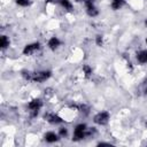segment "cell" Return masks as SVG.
<instances>
[{"label":"cell","mask_w":147,"mask_h":147,"mask_svg":"<svg viewBox=\"0 0 147 147\" xmlns=\"http://www.w3.org/2000/svg\"><path fill=\"white\" fill-rule=\"evenodd\" d=\"M44 138H45V140L47 142H55V141L59 140V136L56 133H54V132H47V133H45Z\"/></svg>","instance_id":"9"},{"label":"cell","mask_w":147,"mask_h":147,"mask_svg":"<svg viewBox=\"0 0 147 147\" xmlns=\"http://www.w3.org/2000/svg\"><path fill=\"white\" fill-rule=\"evenodd\" d=\"M76 1H77V2H80V1H84V2L86 3V2H93L94 0H76Z\"/></svg>","instance_id":"18"},{"label":"cell","mask_w":147,"mask_h":147,"mask_svg":"<svg viewBox=\"0 0 147 147\" xmlns=\"http://www.w3.org/2000/svg\"><path fill=\"white\" fill-rule=\"evenodd\" d=\"M146 94H147V90H146Z\"/></svg>","instance_id":"20"},{"label":"cell","mask_w":147,"mask_h":147,"mask_svg":"<svg viewBox=\"0 0 147 147\" xmlns=\"http://www.w3.org/2000/svg\"><path fill=\"white\" fill-rule=\"evenodd\" d=\"M95 44H96L98 46H102V44H103V38H102V36L98 34V36L95 37Z\"/></svg>","instance_id":"16"},{"label":"cell","mask_w":147,"mask_h":147,"mask_svg":"<svg viewBox=\"0 0 147 147\" xmlns=\"http://www.w3.org/2000/svg\"><path fill=\"white\" fill-rule=\"evenodd\" d=\"M85 6H86V13H87L90 16L94 17V16H96V15L99 14V10H98L96 7L93 5V2H86Z\"/></svg>","instance_id":"7"},{"label":"cell","mask_w":147,"mask_h":147,"mask_svg":"<svg viewBox=\"0 0 147 147\" xmlns=\"http://www.w3.org/2000/svg\"><path fill=\"white\" fill-rule=\"evenodd\" d=\"M41 106H42V101L40 99H33V100H31L29 102L28 107L32 111V117H34V116L38 115V110L41 108Z\"/></svg>","instance_id":"4"},{"label":"cell","mask_w":147,"mask_h":147,"mask_svg":"<svg viewBox=\"0 0 147 147\" xmlns=\"http://www.w3.org/2000/svg\"><path fill=\"white\" fill-rule=\"evenodd\" d=\"M59 134H60L61 137H65V136L68 134V131H67V129H65V127H61V129L59 130Z\"/></svg>","instance_id":"17"},{"label":"cell","mask_w":147,"mask_h":147,"mask_svg":"<svg viewBox=\"0 0 147 147\" xmlns=\"http://www.w3.org/2000/svg\"><path fill=\"white\" fill-rule=\"evenodd\" d=\"M109 116H110V115H109L108 111H100V113H98V114L94 116L93 121H94L95 124L106 125V124L108 123V121H109Z\"/></svg>","instance_id":"3"},{"label":"cell","mask_w":147,"mask_h":147,"mask_svg":"<svg viewBox=\"0 0 147 147\" xmlns=\"http://www.w3.org/2000/svg\"><path fill=\"white\" fill-rule=\"evenodd\" d=\"M137 60L139 63H147V49L137 53Z\"/></svg>","instance_id":"10"},{"label":"cell","mask_w":147,"mask_h":147,"mask_svg":"<svg viewBox=\"0 0 147 147\" xmlns=\"http://www.w3.org/2000/svg\"><path fill=\"white\" fill-rule=\"evenodd\" d=\"M16 3L21 7H26L30 5V0H16Z\"/></svg>","instance_id":"15"},{"label":"cell","mask_w":147,"mask_h":147,"mask_svg":"<svg viewBox=\"0 0 147 147\" xmlns=\"http://www.w3.org/2000/svg\"><path fill=\"white\" fill-rule=\"evenodd\" d=\"M56 2H59L64 9H68V10H71L72 9V5L70 2V0H55Z\"/></svg>","instance_id":"12"},{"label":"cell","mask_w":147,"mask_h":147,"mask_svg":"<svg viewBox=\"0 0 147 147\" xmlns=\"http://www.w3.org/2000/svg\"><path fill=\"white\" fill-rule=\"evenodd\" d=\"M146 42H147V39H146Z\"/></svg>","instance_id":"21"},{"label":"cell","mask_w":147,"mask_h":147,"mask_svg":"<svg viewBox=\"0 0 147 147\" xmlns=\"http://www.w3.org/2000/svg\"><path fill=\"white\" fill-rule=\"evenodd\" d=\"M145 24H146V26H147V20H146V22H145Z\"/></svg>","instance_id":"19"},{"label":"cell","mask_w":147,"mask_h":147,"mask_svg":"<svg viewBox=\"0 0 147 147\" xmlns=\"http://www.w3.org/2000/svg\"><path fill=\"white\" fill-rule=\"evenodd\" d=\"M83 72L85 74V77H91V75H92V68L90 67V65H87V64H85V65H83Z\"/></svg>","instance_id":"13"},{"label":"cell","mask_w":147,"mask_h":147,"mask_svg":"<svg viewBox=\"0 0 147 147\" xmlns=\"http://www.w3.org/2000/svg\"><path fill=\"white\" fill-rule=\"evenodd\" d=\"M45 119H46L47 122H49L51 124H60V123L63 122V119H62L60 116H57V115H55V114H53V113H47V114L45 115Z\"/></svg>","instance_id":"6"},{"label":"cell","mask_w":147,"mask_h":147,"mask_svg":"<svg viewBox=\"0 0 147 147\" xmlns=\"http://www.w3.org/2000/svg\"><path fill=\"white\" fill-rule=\"evenodd\" d=\"M52 72L49 70H42V71H38V72H33L32 74V79L36 83H42L45 80H47L51 77Z\"/></svg>","instance_id":"2"},{"label":"cell","mask_w":147,"mask_h":147,"mask_svg":"<svg viewBox=\"0 0 147 147\" xmlns=\"http://www.w3.org/2000/svg\"><path fill=\"white\" fill-rule=\"evenodd\" d=\"M40 48V44L39 42H32V44H29L24 47L23 49V54L24 55H31L33 54L36 51H38Z\"/></svg>","instance_id":"5"},{"label":"cell","mask_w":147,"mask_h":147,"mask_svg":"<svg viewBox=\"0 0 147 147\" xmlns=\"http://www.w3.org/2000/svg\"><path fill=\"white\" fill-rule=\"evenodd\" d=\"M61 45V41L57 37H52L49 40H48V47L52 49V51H55L59 46Z\"/></svg>","instance_id":"8"},{"label":"cell","mask_w":147,"mask_h":147,"mask_svg":"<svg viewBox=\"0 0 147 147\" xmlns=\"http://www.w3.org/2000/svg\"><path fill=\"white\" fill-rule=\"evenodd\" d=\"M9 46V39L6 36H1V48L5 49Z\"/></svg>","instance_id":"14"},{"label":"cell","mask_w":147,"mask_h":147,"mask_svg":"<svg viewBox=\"0 0 147 147\" xmlns=\"http://www.w3.org/2000/svg\"><path fill=\"white\" fill-rule=\"evenodd\" d=\"M86 124H78L76 127H75V131H74V138L72 140L75 141H78L83 138H85V136L87 134V129H86Z\"/></svg>","instance_id":"1"},{"label":"cell","mask_w":147,"mask_h":147,"mask_svg":"<svg viewBox=\"0 0 147 147\" xmlns=\"http://www.w3.org/2000/svg\"><path fill=\"white\" fill-rule=\"evenodd\" d=\"M125 3V0H113L111 1V8L114 10H118L121 9Z\"/></svg>","instance_id":"11"}]
</instances>
